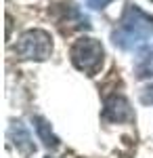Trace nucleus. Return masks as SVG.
Wrapping results in <instances>:
<instances>
[{"label":"nucleus","mask_w":153,"mask_h":158,"mask_svg":"<svg viewBox=\"0 0 153 158\" xmlns=\"http://www.w3.org/2000/svg\"><path fill=\"white\" fill-rule=\"evenodd\" d=\"M69 57L76 70H80L86 76H96L105 63V49L101 40L92 36H82L71 44Z\"/></svg>","instance_id":"nucleus-2"},{"label":"nucleus","mask_w":153,"mask_h":158,"mask_svg":"<svg viewBox=\"0 0 153 158\" xmlns=\"http://www.w3.org/2000/svg\"><path fill=\"white\" fill-rule=\"evenodd\" d=\"M15 53L27 61H46L53 55V36L40 27L25 30L17 40Z\"/></svg>","instance_id":"nucleus-3"},{"label":"nucleus","mask_w":153,"mask_h":158,"mask_svg":"<svg viewBox=\"0 0 153 158\" xmlns=\"http://www.w3.org/2000/svg\"><path fill=\"white\" fill-rule=\"evenodd\" d=\"M113 0H86V4L90 6V9H96V11H101V9H105L107 4H111Z\"/></svg>","instance_id":"nucleus-8"},{"label":"nucleus","mask_w":153,"mask_h":158,"mask_svg":"<svg viewBox=\"0 0 153 158\" xmlns=\"http://www.w3.org/2000/svg\"><path fill=\"white\" fill-rule=\"evenodd\" d=\"M103 118L107 122H128L132 120L130 101L122 95H111L103 103Z\"/></svg>","instance_id":"nucleus-4"},{"label":"nucleus","mask_w":153,"mask_h":158,"mask_svg":"<svg viewBox=\"0 0 153 158\" xmlns=\"http://www.w3.org/2000/svg\"><path fill=\"white\" fill-rule=\"evenodd\" d=\"M32 122H34V129H36V133H38V139L46 148H57L59 146V137L55 135V131H53V127H50V122H48L46 118L34 116Z\"/></svg>","instance_id":"nucleus-6"},{"label":"nucleus","mask_w":153,"mask_h":158,"mask_svg":"<svg viewBox=\"0 0 153 158\" xmlns=\"http://www.w3.org/2000/svg\"><path fill=\"white\" fill-rule=\"evenodd\" d=\"M9 139H11L13 146L17 148V152H21L23 156H32L36 152L34 137H32L29 129L25 127L23 122H19V120L11 122V127H9Z\"/></svg>","instance_id":"nucleus-5"},{"label":"nucleus","mask_w":153,"mask_h":158,"mask_svg":"<svg viewBox=\"0 0 153 158\" xmlns=\"http://www.w3.org/2000/svg\"><path fill=\"white\" fill-rule=\"evenodd\" d=\"M145 91H149V93H141V101L149 106V103H153V85L149 89H145Z\"/></svg>","instance_id":"nucleus-9"},{"label":"nucleus","mask_w":153,"mask_h":158,"mask_svg":"<svg viewBox=\"0 0 153 158\" xmlns=\"http://www.w3.org/2000/svg\"><path fill=\"white\" fill-rule=\"evenodd\" d=\"M136 76L139 78H147V76H153V44H147L145 49H141L139 57H136Z\"/></svg>","instance_id":"nucleus-7"},{"label":"nucleus","mask_w":153,"mask_h":158,"mask_svg":"<svg viewBox=\"0 0 153 158\" xmlns=\"http://www.w3.org/2000/svg\"><path fill=\"white\" fill-rule=\"evenodd\" d=\"M46 158H50V156H46Z\"/></svg>","instance_id":"nucleus-10"},{"label":"nucleus","mask_w":153,"mask_h":158,"mask_svg":"<svg viewBox=\"0 0 153 158\" xmlns=\"http://www.w3.org/2000/svg\"><path fill=\"white\" fill-rule=\"evenodd\" d=\"M153 38V17L147 15L141 6L128 4L113 30L111 40L122 51H136Z\"/></svg>","instance_id":"nucleus-1"}]
</instances>
